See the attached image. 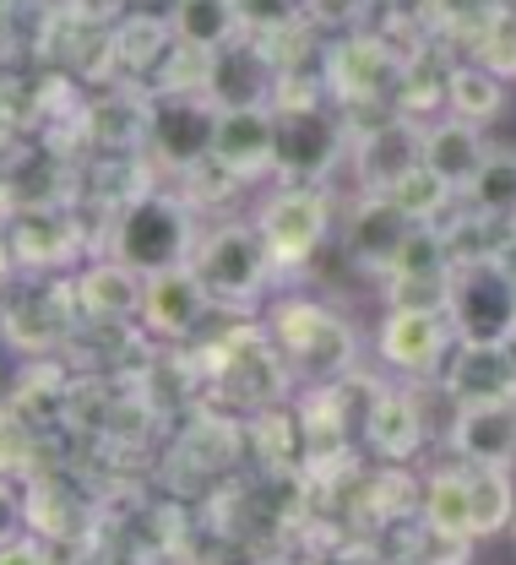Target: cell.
<instances>
[{"label":"cell","instance_id":"obj_1","mask_svg":"<svg viewBox=\"0 0 516 565\" xmlns=\"http://www.w3.org/2000/svg\"><path fill=\"white\" fill-rule=\"evenodd\" d=\"M272 349L304 381H337L354 370V332L315 299H283L272 310Z\"/></svg>","mask_w":516,"mask_h":565},{"label":"cell","instance_id":"obj_2","mask_svg":"<svg viewBox=\"0 0 516 565\" xmlns=\"http://www.w3.org/2000/svg\"><path fill=\"white\" fill-rule=\"evenodd\" d=\"M445 316L467 343H512L516 338V273L501 256H473L451 267Z\"/></svg>","mask_w":516,"mask_h":565},{"label":"cell","instance_id":"obj_3","mask_svg":"<svg viewBox=\"0 0 516 565\" xmlns=\"http://www.w3.org/2000/svg\"><path fill=\"white\" fill-rule=\"evenodd\" d=\"M115 256L131 262L137 273H163V267H185L196 256V234H191V212L174 196H137L115 223Z\"/></svg>","mask_w":516,"mask_h":565},{"label":"cell","instance_id":"obj_4","mask_svg":"<svg viewBox=\"0 0 516 565\" xmlns=\"http://www.w3.org/2000/svg\"><path fill=\"white\" fill-rule=\"evenodd\" d=\"M191 267H196V278L213 299H256L278 262H272L256 223H223L196 245Z\"/></svg>","mask_w":516,"mask_h":565},{"label":"cell","instance_id":"obj_5","mask_svg":"<svg viewBox=\"0 0 516 565\" xmlns=\"http://www.w3.org/2000/svg\"><path fill=\"white\" fill-rule=\"evenodd\" d=\"M218 137V104L213 93H169L148 115V147L163 169H196L213 158Z\"/></svg>","mask_w":516,"mask_h":565},{"label":"cell","instance_id":"obj_6","mask_svg":"<svg viewBox=\"0 0 516 565\" xmlns=\"http://www.w3.org/2000/svg\"><path fill=\"white\" fill-rule=\"evenodd\" d=\"M326 223H332L326 196H321V191H310L304 180L283 185V191H272V196H267V207L256 212V228H261V239H267V250H272V262H278V267H299V262H310V256H315V245H321V234H326Z\"/></svg>","mask_w":516,"mask_h":565},{"label":"cell","instance_id":"obj_7","mask_svg":"<svg viewBox=\"0 0 516 565\" xmlns=\"http://www.w3.org/2000/svg\"><path fill=\"white\" fill-rule=\"evenodd\" d=\"M451 338H456V327H451L445 310L391 305V316L380 321L375 349L402 375H436V370H445V359H451Z\"/></svg>","mask_w":516,"mask_h":565},{"label":"cell","instance_id":"obj_8","mask_svg":"<svg viewBox=\"0 0 516 565\" xmlns=\"http://www.w3.org/2000/svg\"><path fill=\"white\" fill-rule=\"evenodd\" d=\"M337 158H343V126L326 109H315V104H283L278 109V147H272L278 174L321 180Z\"/></svg>","mask_w":516,"mask_h":565},{"label":"cell","instance_id":"obj_9","mask_svg":"<svg viewBox=\"0 0 516 565\" xmlns=\"http://www.w3.org/2000/svg\"><path fill=\"white\" fill-rule=\"evenodd\" d=\"M441 381H445V397H451L456 408L512 403L516 397V349L512 343H467V338H456Z\"/></svg>","mask_w":516,"mask_h":565},{"label":"cell","instance_id":"obj_10","mask_svg":"<svg viewBox=\"0 0 516 565\" xmlns=\"http://www.w3.org/2000/svg\"><path fill=\"white\" fill-rule=\"evenodd\" d=\"M413 228H419V217L402 207L397 196H386V191H375L369 202L354 207L348 217V256L369 267V273H391L397 267V256L408 250V239H413Z\"/></svg>","mask_w":516,"mask_h":565},{"label":"cell","instance_id":"obj_11","mask_svg":"<svg viewBox=\"0 0 516 565\" xmlns=\"http://www.w3.org/2000/svg\"><path fill=\"white\" fill-rule=\"evenodd\" d=\"M272 76H278V66H272L250 39H228L223 50L207 55V93H213L218 109H250V104H267Z\"/></svg>","mask_w":516,"mask_h":565},{"label":"cell","instance_id":"obj_12","mask_svg":"<svg viewBox=\"0 0 516 565\" xmlns=\"http://www.w3.org/2000/svg\"><path fill=\"white\" fill-rule=\"evenodd\" d=\"M278 147V109L250 104V109H218V137H213V163L228 174H256L272 163Z\"/></svg>","mask_w":516,"mask_h":565},{"label":"cell","instance_id":"obj_13","mask_svg":"<svg viewBox=\"0 0 516 565\" xmlns=\"http://www.w3.org/2000/svg\"><path fill=\"white\" fill-rule=\"evenodd\" d=\"M207 288L196 278V267H163V273H148V294H142V321H148L158 338H185L202 310H207Z\"/></svg>","mask_w":516,"mask_h":565},{"label":"cell","instance_id":"obj_14","mask_svg":"<svg viewBox=\"0 0 516 565\" xmlns=\"http://www.w3.org/2000/svg\"><path fill=\"white\" fill-rule=\"evenodd\" d=\"M451 446L467 462H490V468H512L516 462V397L512 403H479V408H456L451 424Z\"/></svg>","mask_w":516,"mask_h":565},{"label":"cell","instance_id":"obj_15","mask_svg":"<svg viewBox=\"0 0 516 565\" xmlns=\"http://www.w3.org/2000/svg\"><path fill=\"white\" fill-rule=\"evenodd\" d=\"M142 294H148V273H137V267L120 262V256L87 267L82 282H76L82 310L98 316V321H131V316H142Z\"/></svg>","mask_w":516,"mask_h":565},{"label":"cell","instance_id":"obj_16","mask_svg":"<svg viewBox=\"0 0 516 565\" xmlns=\"http://www.w3.org/2000/svg\"><path fill=\"white\" fill-rule=\"evenodd\" d=\"M484 152H490V141L479 137L473 120H456V115H451V120L424 131V163L441 174L445 185H456V191H467V180L479 174Z\"/></svg>","mask_w":516,"mask_h":565},{"label":"cell","instance_id":"obj_17","mask_svg":"<svg viewBox=\"0 0 516 565\" xmlns=\"http://www.w3.org/2000/svg\"><path fill=\"white\" fill-rule=\"evenodd\" d=\"M419 163H424V131H408V126H380L359 147V174L375 191H391Z\"/></svg>","mask_w":516,"mask_h":565},{"label":"cell","instance_id":"obj_18","mask_svg":"<svg viewBox=\"0 0 516 565\" xmlns=\"http://www.w3.org/2000/svg\"><path fill=\"white\" fill-rule=\"evenodd\" d=\"M424 516L436 533L451 539H479L473 533V490H467V462L430 473V490H424Z\"/></svg>","mask_w":516,"mask_h":565},{"label":"cell","instance_id":"obj_19","mask_svg":"<svg viewBox=\"0 0 516 565\" xmlns=\"http://www.w3.org/2000/svg\"><path fill=\"white\" fill-rule=\"evenodd\" d=\"M239 28L245 22H239L234 0H174V33H180V44H191L202 55L223 50Z\"/></svg>","mask_w":516,"mask_h":565},{"label":"cell","instance_id":"obj_20","mask_svg":"<svg viewBox=\"0 0 516 565\" xmlns=\"http://www.w3.org/2000/svg\"><path fill=\"white\" fill-rule=\"evenodd\" d=\"M467 202L484 217L516 223V147H490L479 174L467 180Z\"/></svg>","mask_w":516,"mask_h":565},{"label":"cell","instance_id":"obj_21","mask_svg":"<svg viewBox=\"0 0 516 565\" xmlns=\"http://www.w3.org/2000/svg\"><path fill=\"white\" fill-rule=\"evenodd\" d=\"M445 98H451V115H456V120H473V126H484V120H495V115L506 109V87H501V76H490L484 66L451 71Z\"/></svg>","mask_w":516,"mask_h":565},{"label":"cell","instance_id":"obj_22","mask_svg":"<svg viewBox=\"0 0 516 565\" xmlns=\"http://www.w3.org/2000/svg\"><path fill=\"white\" fill-rule=\"evenodd\" d=\"M369 440L386 457H408L419 446V408H413V397H402V392L375 397L369 403Z\"/></svg>","mask_w":516,"mask_h":565},{"label":"cell","instance_id":"obj_23","mask_svg":"<svg viewBox=\"0 0 516 565\" xmlns=\"http://www.w3.org/2000/svg\"><path fill=\"white\" fill-rule=\"evenodd\" d=\"M451 191H456V185H445V180L436 174V169H430V163H419V169H408V174H402V180H397V185H391L386 196H397L402 207H408L413 217H419V223H424V217H436V212L445 207V196H451Z\"/></svg>","mask_w":516,"mask_h":565},{"label":"cell","instance_id":"obj_24","mask_svg":"<svg viewBox=\"0 0 516 565\" xmlns=\"http://www.w3.org/2000/svg\"><path fill=\"white\" fill-rule=\"evenodd\" d=\"M234 11L245 28L278 33V28H294L299 17H310V0H234Z\"/></svg>","mask_w":516,"mask_h":565},{"label":"cell","instance_id":"obj_25","mask_svg":"<svg viewBox=\"0 0 516 565\" xmlns=\"http://www.w3.org/2000/svg\"><path fill=\"white\" fill-rule=\"evenodd\" d=\"M369 6H375V0H310V17H315L321 28H359L369 17Z\"/></svg>","mask_w":516,"mask_h":565},{"label":"cell","instance_id":"obj_26","mask_svg":"<svg viewBox=\"0 0 516 565\" xmlns=\"http://www.w3.org/2000/svg\"><path fill=\"white\" fill-rule=\"evenodd\" d=\"M512 349H516V338H512Z\"/></svg>","mask_w":516,"mask_h":565}]
</instances>
